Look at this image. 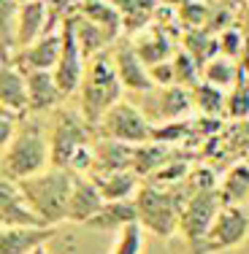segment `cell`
<instances>
[{
  "instance_id": "cell-29",
  "label": "cell",
  "mask_w": 249,
  "mask_h": 254,
  "mask_svg": "<svg viewBox=\"0 0 249 254\" xmlns=\"http://www.w3.org/2000/svg\"><path fill=\"white\" fill-rule=\"evenodd\" d=\"M16 14L19 0H0V63H8L16 52Z\"/></svg>"
},
{
  "instance_id": "cell-23",
  "label": "cell",
  "mask_w": 249,
  "mask_h": 254,
  "mask_svg": "<svg viewBox=\"0 0 249 254\" xmlns=\"http://www.w3.org/2000/svg\"><path fill=\"white\" fill-rule=\"evenodd\" d=\"M181 152L173 146V143H163V141H147L138 143L133 149V171L141 176V181L152 176L157 168H163L166 162H171L173 157H179Z\"/></svg>"
},
{
  "instance_id": "cell-27",
  "label": "cell",
  "mask_w": 249,
  "mask_h": 254,
  "mask_svg": "<svg viewBox=\"0 0 249 254\" xmlns=\"http://www.w3.org/2000/svg\"><path fill=\"white\" fill-rule=\"evenodd\" d=\"M181 44H184L181 49L190 54L200 68H203L211 57H217V54H220V41H217V33H211V30H206V27H190L184 33V41H181Z\"/></svg>"
},
{
  "instance_id": "cell-3",
  "label": "cell",
  "mask_w": 249,
  "mask_h": 254,
  "mask_svg": "<svg viewBox=\"0 0 249 254\" xmlns=\"http://www.w3.org/2000/svg\"><path fill=\"white\" fill-rule=\"evenodd\" d=\"M190 195L192 187L187 176L176 187H155L149 181H141L136 197H133L138 225L157 238H171L173 233H179V214Z\"/></svg>"
},
{
  "instance_id": "cell-25",
  "label": "cell",
  "mask_w": 249,
  "mask_h": 254,
  "mask_svg": "<svg viewBox=\"0 0 249 254\" xmlns=\"http://www.w3.org/2000/svg\"><path fill=\"white\" fill-rule=\"evenodd\" d=\"M74 11L76 14H82L84 19L95 22L98 27H103L108 35H114L117 38L119 33H122V16H119L117 5L111 3V0H74Z\"/></svg>"
},
{
  "instance_id": "cell-11",
  "label": "cell",
  "mask_w": 249,
  "mask_h": 254,
  "mask_svg": "<svg viewBox=\"0 0 249 254\" xmlns=\"http://www.w3.org/2000/svg\"><path fill=\"white\" fill-rule=\"evenodd\" d=\"M111 54V63H114V70H117L119 76V84H122V89H130V92H147L152 89L155 84H152V76H149V65L144 63L141 57H138L136 46L130 44V38L127 41H114V49L108 52Z\"/></svg>"
},
{
  "instance_id": "cell-4",
  "label": "cell",
  "mask_w": 249,
  "mask_h": 254,
  "mask_svg": "<svg viewBox=\"0 0 249 254\" xmlns=\"http://www.w3.org/2000/svg\"><path fill=\"white\" fill-rule=\"evenodd\" d=\"M16 184H19L30 211L41 219V225L57 227L60 222L68 219V197L71 187H74V173L68 168L49 165Z\"/></svg>"
},
{
  "instance_id": "cell-41",
  "label": "cell",
  "mask_w": 249,
  "mask_h": 254,
  "mask_svg": "<svg viewBox=\"0 0 249 254\" xmlns=\"http://www.w3.org/2000/svg\"><path fill=\"white\" fill-rule=\"evenodd\" d=\"M244 162H247V165H249V152H247V157H244Z\"/></svg>"
},
{
  "instance_id": "cell-44",
  "label": "cell",
  "mask_w": 249,
  "mask_h": 254,
  "mask_svg": "<svg viewBox=\"0 0 249 254\" xmlns=\"http://www.w3.org/2000/svg\"><path fill=\"white\" fill-rule=\"evenodd\" d=\"M244 244H249V238H247V241H244Z\"/></svg>"
},
{
  "instance_id": "cell-9",
  "label": "cell",
  "mask_w": 249,
  "mask_h": 254,
  "mask_svg": "<svg viewBox=\"0 0 249 254\" xmlns=\"http://www.w3.org/2000/svg\"><path fill=\"white\" fill-rule=\"evenodd\" d=\"M144 117L152 125H168V122H179L195 114L192 108V95L187 87L179 84H168V87H152L147 92H141V106Z\"/></svg>"
},
{
  "instance_id": "cell-36",
  "label": "cell",
  "mask_w": 249,
  "mask_h": 254,
  "mask_svg": "<svg viewBox=\"0 0 249 254\" xmlns=\"http://www.w3.org/2000/svg\"><path fill=\"white\" fill-rule=\"evenodd\" d=\"M16 119L19 117H14V114H0V154L5 152V146H8L11 138H14Z\"/></svg>"
},
{
  "instance_id": "cell-28",
  "label": "cell",
  "mask_w": 249,
  "mask_h": 254,
  "mask_svg": "<svg viewBox=\"0 0 249 254\" xmlns=\"http://www.w3.org/2000/svg\"><path fill=\"white\" fill-rule=\"evenodd\" d=\"M190 95H192V108L200 117H225V95H228V89H220L200 78L195 87H190Z\"/></svg>"
},
{
  "instance_id": "cell-39",
  "label": "cell",
  "mask_w": 249,
  "mask_h": 254,
  "mask_svg": "<svg viewBox=\"0 0 249 254\" xmlns=\"http://www.w3.org/2000/svg\"><path fill=\"white\" fill-rule=\"evenodd\" d=\"M30 254H49V249H46V244H44V246H38V249H33Z\"/></svg>"
},
{
  "instance_id": "cell-20",
  "label": "cell",
  "mask_w": 249,
  "mask_h": 254,
  "mask_svg": "<svg viewBox=\"0 0 249 254\" xmlns=\"http://www.w3.org/2000/svg\"><path fill=\"white\" fill-rule=\"evenodd\" d=\"M133 149L125 141H114V138H103L95 132L92 143V171L89 173H106V171H127L133 168ZM87 173V176H89Z\"/></svg>"
},
{
  "instance_id": "cell-14",
  "label": "cell",
  "mask_w": 249,
  "mask_h": 254,
  "mask_svg": "<svg viewBox=\"0 0 249 254\" xmlns=\"http://www.w3.org/2000/svg\"><path fill=\"white\" fill-rule=\"evenodd\" d=\"M57 235V227L41 225H16L0 230V254H30L38 246L49 244Z\"/></svg>"
},
{
  "instance_id": "cell-6",
  "label": "cell",
  "mask_w": 249,
  "mask_h": 254,
  "mask_svg": "<svg viewBox=\"0 0 249 254\" xmlns=\"http://www.w3.org/2000/svg\"><path fill=\"white\" fill-rule=\"evenodd\" d=\"M249 238V205L244 203H220L211 227L203 238V254H220L236 249Z\"/></svg>"
},
{
  "instance_id": "cell-40",
  "label": "cell",
  "mask_w": 249,
  "mask_h": 254,
  "mask_svg": "<svg viewBox=\"0 0 249 254\" xmlns=\"http://www.w3.org/2000/svg\"><path fill=\"white\" fill-rule=\"evenodd\" d=\"M241 81H244V84H247V89H249V73H247V76H241Z\"/></svg>"
},
{
  "instance_id": "cell-15",
  "label": "cell",
  "mask_w": 249,
  "mask_h": 254,
  "mask_svg": "<svg viewBox=\"0 0 249 254\" xmlns=\"http://www.w3.org/2000/svg\"><path fill=\"white\" fill-rule=\"evenodd\" d=\"M0 225L16 227V225H41V219L30 211V205L22 195L19 184L5 176H0ZM46 227V225H41Z\"/></svg>"
},
{
  "instance_id": "cell-12",
  "label": "cell",
  "mask_w": 249,
  "mask_h": 254,
  "mask_svg": "<svg viewBox=\"0 0 249 254\" xmlns=\"http://www.w3.org/2000/svg\"><path fill=\"white\" fill-rule=\"evenodd\" d=\"M57 54H60V27L46 30L30 46L14 52L11 63L19 65L22 70H52L54 63H57Z\"/></svg>"
},
{
  "instance_id": "cell-13",
  "label": "cell",
  "mask_w": 249,
  "mask_h": 254,
  "mask_svg": "<svg viewBox=\"0 0 249 254\" xmlns=\"http://www.w3.org/2000/svg\"><path fill=\"white\" fill-rule=\"evenodd\" d=\"M25 81H27V114L54 111L65 100L52 70H25Z\"/></svg>"
},
{
  "instance_id": "cell-34",
  "label": "cell",
  "mask_w": 249,
  "mask_h": 254,
  "mask_svg": "<svg viewBox=\"0 0 249 254\" xmlns=\"http://www.w3.org/2000/svg\"><path fill=\"white\" fill-rule=\"evenodd\" d=\"M217 41H220V54L236 60L239 52H241V44H244V33H241L236 25H230V27H225V30L217 33Z\"/></svg>"
},
{
  "instance_id": "cell-2",
  "label": "cell",
  "mask_w": 249,
  "mask_h": 254,
  "mask_svg": "<svg viewBox=\"0 0 249 254\" xmlns=\"http://www.w3.org/2000/svg\"><path fill=\"white\" fill-rule=\"evenodd\" d=\"M92 143L95 127L79 111L57 106L49 127V154L54 168H68L76 176H87L92 171Z\"/></svg>"
},
{
  "instance_id": "cell-42",
  "label": "cell",
  "mask_w": 249,
  "mask_h": 254,
  "mask_svg": "<svg viewBox=\"0 0 249 254\" xmlns=\"http://www.w3.org/2000/svg\"><path fill=\"white\" fill-rule=\"evenodd\" d=\"M233 3H239V5H241V3H247V0H233Z\"/></svg>"
},
{
  "instance_id": "cell-30",
  "label": "cell",
  "mask_w": 249,
  "mask_h": 254,
  "mask_svg": "<svg viewBox=\"0 0 249 254\" xmlns=\"http://www.w3.org/2000/svg\"><path fill=\"white\" fill-rule=\"evenodd\" d=\"M200 78L214 84V87H220V89H230L241 78V73H239L236 60L225 57V54H217V57H211L209 63L200 68Z\"/></svg>"
},
{
  "instance_id": "cell-31",
  "label": "cell",
  "mask_w": 249,
  "mask_h": 254,
  "mask_svg": "<svg viewBox=\"0 0 249 254\" xmlns=\"http://www.w3.org/2000/svg\"><path fill=\"white\" fill-rule=\"evenodd\" d=\"M171 63H173V84L190 89V87H195V84L200 81V65L184 49H176Z\"/></svg>"
},
{
  "instance_id": "cell-45",
  "label": "cell",
  "mask_w": 249,
  "mask_h": 254,
  "mask_svg": "<svg viewBox=\"0 0 249 254\" xmlns=\"http://www.w3.org/2000/svg\"><path fill=\"white\" fill-rule=\"evenodd\" d=\"M0 230H3V225H0Z\"/></svg>"
},
{
  "instance_id": "cell-18",
  "label": "cell",
  "mask_w": 249,
  "mask_h": 254,
  "mask_svg": "<svg viewBox=\"0 0 249 254\" xmlns=\"http://www.w3.org/2000/svg\"><path fill=\"white\" fill-rule=\"evenodd\" d=\"M0 108L14 117L27 114V81L19 65L0 63Z\"/></svg>"
},
{
  "instance_id": "cell-38",
  "label": "cell",
  "mask_w": 249,
  "mask_h": 254,
  "mask_svg": "<svg viewBox=\"0 0 249 254\" xmlns=\"http://www.w3.org/2000/svg\"><path fill=\"white\" fill-rule=\"evenodd\" d=\"M236 65H239L241 76L249 73V35H244V44H241V52H239V57H236Z\"/></svg>"
},
{
  "instance_id": "cell-10",
  "label": "cell",
  "mask_w": 249,
  "mask_h": 254,
  "mask_svg": "<svg viewBox=\"0 0 249 254\" xmlns=\"http://www.w3.org/2000/svg\"><path fill=\"white\" fill-rule=\"evenodd\" d=\"M84 68H87V57L82 54V46H79V41H76L71 16H65V19L60 22V54H57V63H54V68H52L54 81H57L63 98H71L79 89Z\"/></svg>"
},
{
  "instance_id": "cell-32",
  "label": "cell",
  "mask_w": 249,
  "mask_h": 254,
  "mask_svg": "<svg viewBox=\"0 0 249 254\" xmlns=\"http://www.w3.org/2000/svg\"><path fill=\"white\" fill-rule=\"evenodd\" d=\"M225 117L233 119V122L249 119V89L241 78L228 89V95H225Z\"/></svg>"
},
{
  "instance_id": "cell-5",
  "label": "cell",
  "mask_w": 249,
  "mask_h": 254,
  "mask_svg": "<svg viewBox=\"0 0 249 254\" xmlns=\"http://www.w3.org/2000/svg\"><path fill=\"white\" fill-rule=\"evenodd\" d=\"M76 95H79V114L92 127L100 122L103 114L114 103L122 100V84H119V76L114 70L108 52H100L87 60V68H84V76H82Z\"/></svg>"
},
{
  "instance_id": "cell-24",
  "label": "cell",
  "mask_w": 249,
  "mask_h": 254,
  "mask_svg": "<svg viewBox=\"0 0 249 254\" xmlns=\"http://www.w3.org/2000/svg\"><path fill=\"white\" fill-rule=\"evenodd\" d=\"M71 25H74V33H76V41H79V46H82V54L84 57H95V54H100V52H106V46H111L114 41V35H108L103 27H98L95 22H89V19H84L82 14H76V11H71Z\"/></svg>"
},
{
  "instance_id": "cell-43",
  "label": "cell",
  "mask_w": 249,
  "mask_h": 254,
  "mask_svg": "<svg viewBox=\"0 0 249 254\" xmlns=\"http://www.w3.org/2000/svg\"><path fill=\"white\" fill-rule=\"evenodd\" d=\"M0 114H8V111H3V108H0Z\"/></svg>"
},
{
  "instance_id": "cell-16",
  "label": "cell",
  "mask_w": 249,
  "mask_h": 254,
  "mask_svg": "<svg viewBox=\"0 0 249 254\" xmlns=\"http://www.w3.org/2000/svg\"><path fill=\"white\" fill-rule=\"evenodd\" d=\"M46 30H49V5H46V0H19V14H16V52L30 46Z\"/></svg>"
},
{
  "instance_id": "cell-37",
  "label": "cell",
  "mask_w": 249,
  "mask_h": 254,
  "mask_svg": "<svg viewBox=\"0 0 249 254\" xmlns=\"http://www.w3.org/2000/svg\"><path fill=\"white\" fill-rule=\"evenodd\" d=\"M233 25L239 27L244 35H249V0L239 5V11H236V22H233Z\"/></svg>"
},
{
  "instance_id": "cell-33",
  "label": "cell",
  "mask_w": 249,
  "mask_h": 254,
  "mask_svg": "<svg viewBox=\"0 0 249 254\" xmlns=\"http://www.w3.org/2000/svg\"><path fill=\"white\" fill-rule=\"evenodd\" d=\"M144 249V227L138 222H130L117 233V244L111 254H141Z\"/></svg>"
},
{
  "instance_id": "cell-19",
  "label": "cell",
  "mask_w": 249,
  "mask_h": 254,
  "mask_svg": "<svg viewBox=\"0 0 249 254\" xmlns=\"http://www.w3.org/2000/svg\"><path fill=\"white\" fill-rule=\"evenodd\" d=\"M130 44L136 46L138 57L147 65H155V63H163V60L173 57V41L168 35V27L157 25V22H149L147 27L133 33Z\"/></svg>"
},
{
  "instance_id": "cell-26",
  "label": "cell",
  "mask_w": 249,
  "mask_h": 254,
  "mask_svg": "<svg viewBox=\"0 0 249 254\" xmlns=\"http://www.w3.org/2000/svg\"><path fill=\"white\" fill-rule=\"evenodd\" d=\"M222 203H247L249 200V165L247 162H233L225 171V176L217 181Z\"/></svg>"
},
{
  "instance_id": "cell-22",
  "label": "cell",
  "mask_w": 249,
  "mask_h": 254,
  "mask_svg": "<svg viewBox=\"0 0 249 254\" xmlns=\"http://www.w3.org/2000/svg\"><path fill=\"white\" fill-rule=\"evenodd\" d=\"M130 222H138L133 197L130 200H106L92 219L84 222V227L100 230V233H119V230L125 225H130Z\"/></svg>"
},
{
  "instance_id": "cell-21",
  "label": "cell",
  "mask_w": 249,
  "mask_h": 254,
  "mask_svg": "<svg viewBox=\"0 0 249 254\" xmlns=\"http://www.w3.org/2000/svg\"><path fill=\"white\" fill-rule=\"evenodd\" d=\"M89 179L100 190L103 200H130V197H136L138 187H141V176L133 168H127V171L89 173Z\"/></svg>"
},
{
  "instance_id": "cell-35",
  "label": "cell",
  "mask_w": 249,
  "mask_h": 254,
  "mask_svg": "<svg viewBox=\"0 0 249 254\" xmlns=\"http://www.w3.org/2000/svg\"><path fill=\"white\" fill-rule=\"evenodd\" d=\"M149 76H152V84H155V87H168V84H173V63L171 60H163V63L149 65Z\"/></svg>"
},
{
  "instance_id": "cell-8",
  "label": "cell",
  "mask_w": 249,
  "mask_h": 254,
  "mask_svg": "<svg viewBox=\"0 0 249 254\" xmlns=\"http://www.w3.org/2000/svg\"><path fill=\"white\" fill-rule=\"evenodd\" d=\"M95 132L103 138H114V141L138 146V143L152 141V122L144 117V111L138 106H133L127 100H117L95 125Z\"/></svg>"
},
{
  "instance_id": "cell-46",
  "label": "cell",
  "mask_w": 249,
  "mask_h": 254,
  "mask_svg": "<svg viewBox=\"0 0 249 254\" xmlns=\"http://www.w3.org/2000/svg\"><path fill=\"white\" fill-rule=\"evenodd\" d=\"M247 203H249V200H247Z\"/></svg>"
},
{
  "instance_id": "cell-1",
  "label": "cell",
  "mask_w": 249,
  "mask_h": 254,
  "mask_svg": "<svg viewBox=\"0 0 249 254\" xmlns=\"http://www.w3.org/2000/svg\"><path fill=\"white\" fill-rule=\"evenodd\" d=\"M52 165L49 154V127L44 114H22L5 152L0 154V176L22 181Z\"/></svg>"
},
{
  "instance_id": "cell-17",
  "label": "cell",
  "mask_w": 249,
  "mask_h": 254,
  "mask_svg": "<svg viewBox=\"0 0 249 254\" xmlns=\"http://www.w3.org/2000/svg\"><path fill=\"white\" fill-rule=\"evenodd\" d=\"M103 203L106 200H103L100 190L95 187V181L89 176H76L74 173V187H71V197H68V219L65 222L84 225L98 214Z\"/></svg>"
},
{
  "instance_id": "cell-7",
  "label": "cell",
  "mask_w": 249,
  "mask_h": 254,
  "mask_svg": "<svg viewBox=\"0 0 249 254\" xmlns=\"http://www.w3.org/2000/svg\"><path fill=\"white\" fill-rule=\"evenodd\" d=\"M220 192L217 187H209V190H198L187 197V203L181 205L179 214V233L187 238L190 244V254H203V238L211 227V219H214L217 208H220Z\"/></svg>"
}]
</instances>
